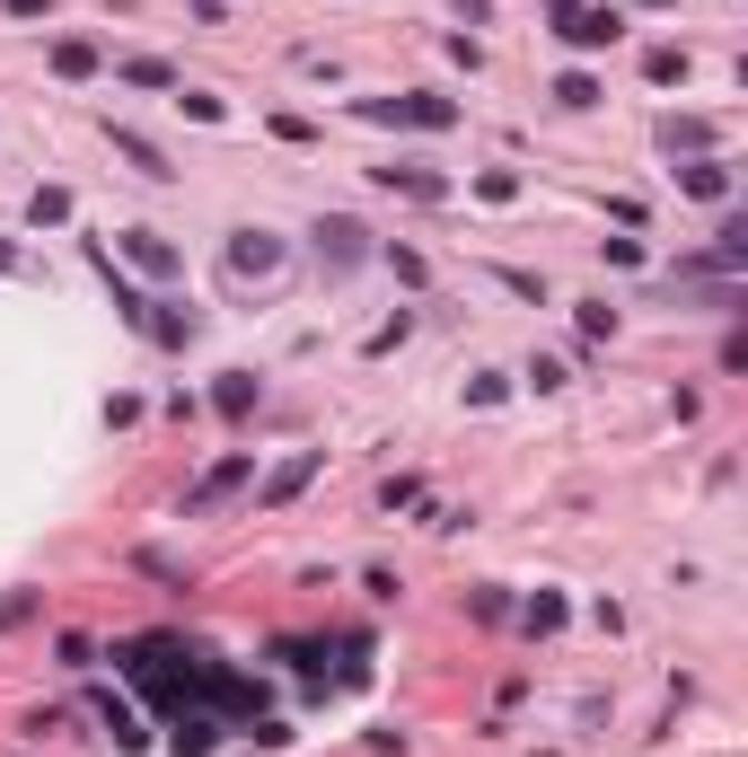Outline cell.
Instances as JSON below:
<instances>
[{
	"label": "cell",
	"mask_w": 748,
	"mask_h": 757,
	"mask_svg": "<svg viewBox=\"0 0 748 757\" xmlns=\"http://www.w3.org/2000/svg\"><path fill=\"white\" fill-rule=\"evenodd\" d=\"M221 264H230L239 282H247V273H282V239H273V230H239V239H230V255H221Z\"/></svg>",
	"instance_id": "6da1fadb"
},
{
	"label": "cell",
	"mask_w": 748,
	"mask_h": 757,
	"mask_svg": "<svg viewBox=\"0 0 748 757\" xmlns=\"http://www.w3.org/2000/svg\"><path fill=\"white\" fill-rule=\"evenodd\" d=\"M317 248L335 255V264H353V255H362V230H353V221H326V230H317Z\"/></svg>",
	"instance_id": "8fae6325"
},
{
	"label": "cell",
	"mask_w": 748,
	"mask_h": 757,
	"mask_svg": "<svg viewBox=\"0 0 748 757\" xmlns=\"http://www.w3.org/2000/svg\"><path fill=\"white\" fill-rule=\"evenodd\" d=\"M371 115H387V124H423V132L458 124V107H449V98H396V107H371Z\"/></svg>",
	"instance_id": "7a4b0ae2"
},
{
	"label": "cell",
	"mask_w": 748,
	"mask_h": 757,
	"mask_svg": "<svg viewBox=\"0 0 748 757\" xmlns=\"http://www.w3.org/2000/svg\"><path fill=\"white\" fill-rule=\"evenodd\" d=\"M378 185H396V194H423V203H441V194H449L432 168H378Z\"/></svg>",
	"instance_id": "ba28073f"
},
{
	"label": "cell",
	"mask_w": 748,
	"mask_h": 757,
	"mask_svg": "<svg viewBox=\"0 0 748 757\" xmlns=\"http://www.w3.org/2000/svg\"><path fill=\"white\" fill-rule=\"evenodd\" d=\"M239 476H247V458H221V467H212V476H203V485H194L185 503H194V511H203V503H221V494H230Z\"/></svg>",
	"instance_id": "9c48e42d"
},
{
	"label": "cell",
	"mask_w": 748,
	"mask_h": 757,
	"mask_svg": "<svg viewBox=\"0 0 748 757\" xmlns=\"http://www.w3.org/2000/svg\"><path fill=\"white\" fill-rule=\"evenodd\" d=\"M107 132H115V150H124V159H132V168H141V176H176V168L159 159V141H141V132H132V124H107Z\"/></svg>",
	"instance_id": "8992f818"
},
{
	"label": "cell",
	"mask_w": 748,
	"mask_h": 757,
	"mask_svg": "<svg viewBox=\"0 0 748 757\" xmlns=\"http://www.w3.org/2000/svg\"><path fill=\"white\" fill-rule=\"evenodd\" d=\"M0 273H18V248H0Z\"/></svg>",
	"instance_id": "9a60e30c"
},
{
	"label": "cell",
	"mask_w": 748,
	"mask_h": 757,
	"mask_svg": "<svg viewBox=\"0 0 748 757\" xmlns=\"http://www.w3.org/2000/svg\"><path fill=\"white\" fill-rule=\"evenodd\" d=\"M255 405V378H221V414H247Z\"/></svg>",
	"instance_id": "5bb4252c"
},
{
	"label": "cell",
	"mask_w": 748,
	"mask_h": 757,
	"mask_svg": "<svg viewBox=\"0 0 748 757\" xmlns=\"http://www.w3.org/2000/svg\"><path fill=\"white\" fill-rule=\"evenodd\" d=\"M124 255L141 264V273H176V248H168L159 230H124Z\"/></svg>",
	"instance_id": "277c9868"
},
{
	"label": "cell",
	"mask_w": 748,
	"mask_h": 757,
	"mask_svg": "<svg viewBox=\"0 0 748 757\" xmlns=\"http://www.w3.org/2000/svg\"><path fill=\"white\" fill-rule=\"evenodd\" d=\"M555 98H564V107H599V80H590V71H564V89H555Z\"/></svg>",
	"instance_id": "7c38bea8"
},
{
	"label": "cell",
	"mask_w": 748,
	"mask_h": 757,
	"mask_svg": "<svg viewBox=\"0 0 748 757\" xmlns=\"http://www.w3.org/2000/svg\"><path fill=\"white\" fill-rule=\"evenodd\" d=\"M124 80H132V89H176V71H168V62H124Z\"/></svg>",
	"instance_id": "4fadbf2b"
},
{
	"label": "cell",
	"mask_w": 748,
	"mask_h": 757,
	"mask_svg": "<svg viewBox=\"0 0 748 757\" xmlns=\"http://www.w3.org/2000/svg\"><path fill=\"white\" fill-rule=\"evenodd\" d=\"M678 185L705 194V203H722V194H731V168H722V159H696V168H678Z\"/></svg>",
	"instance_id": "52a82bcc"
},
{
	"label": "cell",
	"mask_w": 748,
	"mask_h": 757,
	"mask_svg": "<svg viewBox=\"0 0 748 757\" xmlns=\"http://www.w3.org/2000/svg\"><path fill=\"white\" fill-rule=\"evenodd\" d=\"M617 36H625L617 9H573V18H564V44H617Z\"/></svg>",
	"instance_id": "3957f363"
},
{
	"label": "cell",
	"mask_w": 748,
	"mask_h": 757,
	"mask_svg": "<svg viewBox=\"0 0 748 757\" xmlns=\"http://www.w3.org/2000/svg\"><path fill=\"white\" fill-rule=\"evenodd\" d=\"M53 71H62V80H80V71H98V44H80V36H62V44H53Z\"/></svg>",
	"instance_id": "30bf717a"
},
{
	"label": "cell",
	"mask_w": 748,
	"mask_h": 757,
	"mask_svg": "<svg viewBox=\"0 0 748 757\" xmlns=\"http://www.w3.org/2000/svg\"><path fill=\"white\" fill-rule=\"evenodd\" d=\"M309 476H317V450H300L291 467H273V485H264V511H282L291 494H300V485H309Z\"/></svg>",
	"instance_id": "5b68a950"
}]
</instances>
